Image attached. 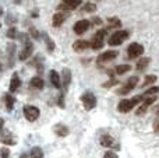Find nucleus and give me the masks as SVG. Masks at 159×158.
<instances>
[{
	"label": "nucleus",
	"instance_id": "obj_10",
	"mask_svg": "<svg viewBox=\"0 0 159 158\" xmlns=\"http://www.w3.org/2000/svg\"><path fill=\"white\" fill-rule=\"evenodd\" d=\"M99 142H101V146H103L106 148H120V146L116 143V140L110 134H102Z\"/></svg>",
	"mask_w": 159,
	"mask_h": 158
},
{
	"label": "nucleus",
	"instance_id": "obj_18",
	"mask_svg": "<svg viewBox=\"0 0 159 158\" xmlns=\"http://www.w3.org/2000/svg\"><path fill=\"white\" fill-rule=\"evenodd\" d=\"M89 46H91V44L88 41H85V39H78V41H75L74 44H73V49H74L75 52H84V50L88 49Z\"/></svg>",
	"mask_w": 159,
	"mask_h": 158
},
{
	"label": "nucleus",
	"instance_id": "obj_39",
	"mask_svg": "<svg viewBox=\"0 0 159 158\" xmlns=\"http://www.w3.org/2000/svg\"><path fill=\"white\" fill-rule=\"evenodd\" d=\"M92 24H96V25H101L102 24V20L99 17H93L92 18Z\"/></svg>",
	"mask_w": 159,
	"mask_h": 158
},
{
	"label": "nucleus",
	"instance_id": "obj_29",
	"mask_svg": "<svg viewBox=\"0 0 159 158\" xmlns=\"http://www.w3.org/2000/svg\"><path fill=\"white\" fill-rule=\"evenodd\" d=\"M18 36H21V34L17 31L16 27H10V28H8V31H7V38L16 39V38H18Z\"/></svg>",
	"mask_w": 159,
	"mask_h": 158
},
{
	"label": "nucleus",
	"instance_id": "obj_25",
	"mask_svg": "<svg viewBox=\"0 0 159 158\" xmlns=\"http://www.w3.org/2000/svg\"><path fill=\"white\" fill-rule=\"evenodd\" d=\"M43 38H45V44H46V48H48V50H49L50 53L55 50V48H56V45H55V42H53V39L50 38L48 34H43Z\"/></svg>",
	"mask_w": 159,
	"mask_h": 158
},
{
	"label": "nucleus",
	"instance_id": "obj_20",
	"mask_svg": "<svg viewBox=\"0 0 159 158\" xmlns=\"http://www.w3.org/2000/svg\"><path fill=\"white\" fill-rule=\"evenodd\" d=\"M49 78H50V83L53 84L55 88H61V81H60V76L56 70H50L49 73Z\"/></svg>",
	"mask_w": 159,
	"mask_h": 158
},
{
	"label": "nucleus",
	"instance_id": "obj_33",
	"mask_svg": "<svg viewBox=\"0 0 159 158\" xmlns=\"http://www.w3.org/2000/svg\"><path fill=\"white\" fill-rule=\"evenodd\" d=\"M8 156H10V150L8 148H2L0 150V158H8Z\"/></svg>",
	"mask_w": 159,
	"mask_h": 158
},
{
	"label": "nucleus",
	"instance_id": "obj_27",
	"mask_svg": "<svg viewBox=\"0 0 159 158\" xmlns=\"http://www.w3.org/2000/svg\"><path fill=\"white\" fill-rule=\"evenodd\" d=\"M30 158H43V151L41 147H34L30 153Z\"/></svg>",
	"mask_w": 159,
	"mask_h": 158
},
{
	"label": "nucleus",
	"instance_id": "obj_16",
	"mask_svg": "<svg viewBox=\"0 0 159 158\" xmlns=\"http://www.w3.org/2000/svg\"><path fill=\"white\" fill-rule=\"evenodd\" d=\"M53 132H55V134L59 137H66V136H69V133H70L69 128H67L66 125H63V123H57V125L53 126Z\"/></svg>",
	"mask_w": 159,
	"mask_h": 158
},
{
	"label": "nucleus",
	"instance_id": "obj_36",
	"mask_svg": "<svg viewBox=\"0 0 159 158\" xmlns=\"http://www.w3.org/2000/svg\"><path fill=\"white\" fill-rule=\"evenodd\" d=\"M115 84H117V81H116L115 78H112V80H110V81H107V83H106V84H103V86H102V87H105V88H107V87H112V86H115Z\"/></svg>",
	"mask_w": 159,
	"mask_h": 158
},
{
	"label": "nucleus",
	"instance_id": "obj_12",
	"mask_svg": "<svg viewBox=\"0 0 159 158\" xmlns=\"http://www.w3.org/2000/svg\"><path fill=\"white\" fill-rule=\"evenodd\" d=\"M0 143H3L4 146H16L17 139L13 136V133L8 130H3L2 136H0Z\"/></svg>",
	"mask_w": 159,
	"mask_h": 158
},
{
	"label": "nucleus",
	"instance_id": "obj_1",
	"mask_svg": "<svg viewBox=\"0 0 159 158\" xmlns=\"http://www.w3.org/2000/svg\"><path fill=\"white\" fill-rule=\"evenodd\" d=\"M143 101H144V95H137V97L131 98V100H123L119 102L117 111L121 112V114H127V112L131 111L135 105H140Z\"/></svg>",
	"mask_w": 159,
	"mask_h": 158
},
{
	"label": "nucleus",
	"instance_id": "obj_6",
	"mask_svg": "<svg viewBox=\"0 0 159 158\" xmlns=\"http://www.w3.org/2000/svg\"><path fill=\"white\" fill-rule=\"evenodd\" d=\"M106 36V30H99L95 32V35L92 36V41H91V48L93 50H98L103 46V39Z\"/></svg>",
	"mask_w": 159,
	"mask_h": 158
},
{
	"label": "nucleus",
	"instance_id": "obj_8",
	"mask_svg": "<svg viewBox=\"0 0 159 158\" xmlns=\"http://www.w3.org/2000/svg\"><path fill=\"white\" fill-rule=\"evenodd\" d=\"M143 53H144V46L137 44V42H133L127 48V56H129V59H135L138 56H141Z\"/></svg>",
	"mask_w": 159,
	"mask_h": 158
},
{
	"label": "nucleus",
	"instance_id": "obj_37",
	"mask_svg": "<svg viewBox=\"0 0 159 158\" xmlns=\"http://www.w3.org/2000/svg\"><path fill=\"white\" fill-rule=\"evenodd\" d=\"M57 104H59V106H60V108H64V95H63V94H61L60 97H59Z\"/></svg>",
	"mask_w": 159,
	"mask_h": 158
},
{
	"label": "nucleus",
	"instance_id": "obj_3",
	"mask_svg": "<svg viewBox=\"0 0 159 158\" xmlns=\"http://www.w3.org/2000/svg\"><path fill=\"white\" fill-rule=\"evenodd\" d=\"M24 38V48H22V50H21V53H20V60H27V59H30L31 58V55L34 53V44L31 42V39H30V36H22Z\"/></svg>",
	"mask_w": 159,
	"mask_h": 158
},
{
	"label": "nucleus",
	"instance_id": "obj_45",
	"mask_svg": "<svg viewBox=\"0 0 159 158\" xmlns=\"http://www.w3.org/2000/svg\"><path fill=\"white\" fill-rule=\"evenodd\" d=\"M158 116H159V109H158Z\"/></svg>",
	"mask_w": 159,
	"mask_h": 158
},
{
	"label": "nucleus",
	"instance_id": "obj_42",
	"mask_svg": "<svg viewBox=\"0 0 159 158\" xmlns=\"http://www.w3.org/2000/svg\"><path fill=\"white\" fill-rule=\"evenodd\" d=\"M13 2L16 3V4H21V2H22V0H13Z\"/></svg>",
	"mask_w": 159,
	"mask_h": 158
},
{
	"label": "nucleus",
	"instance_id": "obj_28",
	"mask_svg": "<svg viewBox=\"0 0 159 158\" xmlns=\"http://www.w3.org/2000/svg\"><path fill=\"white\" fill-rule=\"evenodd\" d=\"M149 62H151V59H149V58H143V59H140V60H138V63H137V66H135V67H137V70H140V72H141V70H144L147 66H148Z\"/></svg>",
	"mask_w": 159,
	"mask_h": 158
},
{
	"label": "nucleus",
	"instance_id": "obj_17",
	"mask_svg": "<svg viewBox=\"0 0 159 158\" xmlns=\"http://www.w3.org/2000/svg\"><path fill=\"white\" fill-rule=\"evenodd\" d=\"M16 45L13 42L7 44V58H8V67H13L14 66V60H16Z\"/></svg>",
	"mask_w": 159,
	"mask_h": 158
},
{
	"label": "nucleus",
	"instance_id": "obj_43",
	"mask_svg": "<svg viewBox=\"0 0 159 158\" xmlns=\"http://www.w3.org/2000/svg\"><path fill=\"white\" fill-rule=\"evenodd\" d=\"M20 158H27V154H22V156L20 157Z\"/></svg>",
	"mask_w": 159,
	"mask_h": 158
},
{
	"label": "nucleus",
	"instance_id": "obj_44",
	"mask_svg": "<svg viewBox=\"0 0 159 158\" xmlns=\"http://www.w3.org/2000/svg\"><path fill=\"white\" fill-rule=\"evenodd\" d=\"M0 70H2V63H0Z\"/></svg>",
	"mask_w": 159,
	"mask_h": 158
},
{
	"label": "nucleus",
	"instance_id": "obj_9",
	"mask_svg": "<svg viewBox=\"0 0 159 158\" xmlns=\"http://www.w3.org/2000/svg\"><path fill=\"white\" fill-rule=\"evenodd\" d=\"M155 101H157V95H152V97H144V101L140 104L137 112H135V114H137V116H141L143 114H145L147 109H148L149 106L155 102Z\"/></svg>",
	"mask_w": 159,
	"mask_h": 158
},
{
	"label": "nucleus",
	"instance_id": "obj_31",
	"mask_svg": "<svg viewBox=\"0 0 159 158\" xmlns=\"http://www.w3.org/2000/svg\"><path fill=\"white\" fill-rule=\"evenodd\" d=\"M157 80H158V77L155 74H148V76H145V78H144L143 86H151V84H154Z\"/></svg>",
	"mask_w": 159,
	"mask_h": 158
},
{
	"label": "nucleus",
	"instance_id": "obj_40",
	"mask_svg": "<svg viewBox=\"0 0 159 158\" xmlns=\"http://www.w3.org/2000/svg\"><path fill=\"white\" fill-rule=\"evenodd\" d=\"M38 14H39V11L35 8V10L32 11V17H34V18H36V17H38Z\"/></svg>",
	"mask_w": 159,
	"mask_h": 158
},
{
	"label": "nucleus",
	"instance_id": "obj_32",
	"mask_svg": "<svg viewBox=\"0 0 159 158\" xmlns=\"http://www.w3.org/2000/svg\"><path fill=\"white\" fill-rule=\"evenodd\" d=\"M158 92H159V87L155 86V87H151V88H149V90H147V91L144 92L143 95H144V97H152V95L158 94Z\"/></svg>",
	"mask_w": 159,
	"mask_h": 158
},
{
	"label": "nucleus",
	"instance_id": "obj_26",
	"mask_svg": "<svg viewBox=\"0 0 159 158\" xmlns=\"http://www.w3.org/2000/svg\"><path fill=\"white\" fill-rule=\"evenodd\" d=\"M107 25H109V28H120L121 21L117 17H110V18H107Z\"/></svg>",
	"mask_w": 159,
	"mask_h": 158
},
{
	"label": "nucleus",
	"instance_id": "obj_15",
	"mask_svg": "<svg viewBox=\"0 0 159 158\" xmlns=\"http://www.w3.org/2000/svg\"><path fill=\"white\" fill-rule=\"evenodd\" d=\"M20 87H21V80H20V76L17 74V73H13V76H11V80H10V86H8V90H10V92H16L20 90Z\"/></svg>",
	"mask_w": 159,
	"mask_h": 158
},
{
	"label": "nucleus",
	"instance_id": "obj_13",
	"mask_svg": "<svg viewBox=\"0 0 159 158\" xmlns=\"http://www.w3.org/2000/svg\"><path fill=\"white\" fill-rule=\"evenodd\" d=\"M82 0H61V4H59V10H74L81 4Z\"/></svg>",
	"mask_w": 159,
	"mask_h": 158
},
{
	"label": "nucleus",
	"instance_id": "obj_35",
	"mask_svg": "<svg viewBox=\"0 0 159 158\" xmlns=\"http://www.w3.org/2000/svg\"><path fill=\"white\" fill-rule=\"evenodd\" d=\"M103 158H117V154L116 153H113V151H106L105 153V156H103Z\"/></svg>",
	"mask_w": 159,
	"mask_h": 158
},
{
	"label": "nucleus",
	"instance_id": "obj_23",
	"mask_svg": "<svg viewBox=\"0 0 159 158\" xmlns=\"http://www.w3.org/2000/svg\"><path fill=\"white\" fill-rule=\"evenodd\" d=\"M30 84H31V87H32V88H36V90H42L45 87L43 80H42V77H39V76H35V77L31 78Z\"/></svg>",
	"mask_w": 159,
	"mask_h": 158
},
{
	"label": "nucleus",
	"instance_id": "obj_14",
	"mask_svg": "<svg viewBox=\"0 0 159 158\" xmlns=\"http://www.w3.org/2000/svg\"><path fill=\"white\" fill-rule=\"evenodd\" d=\"M117 50H106L103 52L102 55L98 56V62L99 63H106V62H110V60H115L117 58Z\"/></svg>",
	"mask_w": 159,
	"mask_h": 158
},
{
	"label": "nucleus",
	"instance_id": "obj_19",
	"mask_svg": "<svg viewBox=\"0 0 159 158\" xmlns=\"http://www.w3.org/2000/svg\"><path fill=\"white\" fill-rule=\"evenodd\" d=\"M66 13H63V11H59V13H56L55 16H53V20H52V24L55 28H59L61 24H63L64 21H66Z\"/></svg>",
	"mask_w": 159,
	"mask_h": 158
},
{
	"label": "nucleus",
	"instance_id": "obj_47",
	"mask_svg": "<svg viewBox=\"0 0 159 158\" xmlns=\"http://www.w3.org/2000/svg\"><path fill=\"white\" fill-rule=\"evenodd\" d=\"M0 27H2V25H0Z\"/></svg>",
	"mask_w": 159,
	"mask_h": 158
},
{
	"label": "nucleus",
	"instance_id": "obj_41",
	"mask_svg": "<svg viewBox=\"0 0 159 158\" xmlns=\"http://www.w3.org/2000/svg\"><path fill=\"white\" fill-rule=\"evenodd\" d=\"M3 126H4V120H3L2 118H0V132L3 130Z\"/></svg>",
	"mask_w": 159,
	"mask_h": 158
},
{
	"label": "nucleus",
	"instance_id": "obj_11",
	"mask_svg": "<svg viewBox=\"0 0 159 158\" xmlns=\"http://www.w3.org/2000/svg\"><path fill=\"white\" fill-rule=\"evenodd\" d=\"M89 25H91V21H88V20H80V21H77L74 24L73 30H74V32L77 35H82V34H85L88 31Z\"/></svg>",
	"mask_w": 159,
	"mask_h": 158
},
{
	"label": "nucleus",
	"instance_id": "obj_4",
	"mask_svg": "<svg viewBox=\"0 0 159 158\" xmlns=\"http://www.w3.org/2000/svg\"><path fill=\"white\" fill-rule=\"evenodd\" d=\"M22 114H24L25 119L28 122H35L39 118V115H41V111H39V108H36L34 105H25L22 108Z\"/></svg>",
	"mask_w": 159,
	"mask_h": 158
},
{
	"label": "nucleus",
	"instance_id": "obj_46",
	"mask_svg": "<svg viewBox=\"0 0 159 158\" xmlns=\"http://www.w3.org/2000/svg\"><path fill=\"white\" fill-rule=\"evenodd\" d=\"M0 16H2V10H0Z\"/></svg>",
	"mask_w": 159,
	"mask_h": 158
},
{
	"label": "nucleus",
	"instance_id": "obj_21",
	"mask_svg": "<svg viewBox=\"0 0 159 158\" xmlns=\"http://www.w3.org/2000/svg\"><path fill=\"white\" fill-rule=\"evenodd\" d=\"M61 78H63V81H61V87H64V90L69 88L70 83H71V72H70V69H63V73H61Z\"/></svg>",
	"mask_w": 159,
	"mask_h": 158
},
{
	"label": "nucleus",
	"instance_id": "obj_34",
	"mask_svg": "<svg viewBox=\"0 0 159 158\" xmlns=\"http://www.w3.org/2000/svg\"><path fill=\"white\" fill-rule=\"evenodd\" d=\"M30 32H31V35H32V38H35V39H38V38H39V35H41V34H39L38 31H36V28H35V27H31Z\"/></svg>",
	"mask_w": 159,
	"mask_h": 158
},
{
	"label": "nucleus",
	"instance_id": "obj_5",
	"mask_svg": "<svg viewBox=\"0 0 159 158\" xmlns=\"http://www.w3.org/2000/svg\"><path fill=\"white\" fill-rule=\"evenodd\" d=\"M81 102L84 105L85 111H91V109H93L96 106V97L91 91H87L81 95Z\"/></svg>",
	"mask_w": 159,
	"mask_h": 158
},
{
	"label": "nucleus",
	"instance_id": "obj_7",
	"mask_svg": "<svg viewBox=\"0 0 159 158\" xmlns=\"http://www.w3.org/2000/svg\"><path fill=\"white\" fill-rule=\"evenodd\" d=\"M138 81H140V78H138L137 76H133V77H130L129 80L126 81V84H124L121 88H119L117 94L119 95H127L130 91H131V90H134L135 87H137Z\"/></svg>",
	"mask_w": 159,
	"mask_h": 158
},
{
	"label": "nucleus",
	"instance_id": "obj_24",
	"mask_svg": "<svg viewBox=\"0 0 159 158\" xmlns=\"http://www.w3.org/2000/svg\"><path fill=\"white\" fill-rule=\"evenodd\" d=\"M130 70H131V66H130V64H119V66H116L115 72H116V74L121 76V74H126V73L130 72Z\"/></svg>",
	"mask_w": 159,
	"mask_h": 158
},
{
	"label": "nucleus",
	"instance_id": "obj_30",
	"mask_svg": "<svg viewBox=\"0 0 159 158\" xmlns=\"http://www.w3.org/2000/svg\"><path fill=\"white\" fill-rule=\"evenodd\" d=\"M96 10V4H93V3H85L84 6H82L81 11H84V13H93V11Z\"/></svg>",
	"mask_w": 159,
	"mask_h": 158
},
{
	"label": "nucleus",
	"instance_id": "obj_38",
	"mask_svg": "<svg viewBox=\"0 0 159 158\" xmlns=\"http://www.w3.org/2000/svg\"><path fill=\"white\" fill-rule=\"evenodd\" d=\"M154 130L157 132V133H159V116L157 118V120L154 122Z\"/></svg>",
	"mask_w": 159,
	"mask_h": 158
},
{
	"label": "nucleus",
	"instance_id": "obj_2",
	"mask_svg": "<svg viewBox=\"0 0 159 158\" xmlns=\"http://www.w3.org/2000/svg\"><path fill=\"white\" fill-rule=\"evenodd\" d=\"M129 35H130L129 31L119 30V31H116L115 34H112V35L109 36V39H107V44H109L110 46H117V45H121L127 38H129Z\"/></svg>",
	"mask_w": 159,
	"mask_h": 158
},
{
	"label": "nucleus",
	"instance_id": "obj_22",
	"mask_svg": "<svg viewBox=\"0 0 159 158\" xmlns=\"http://www.w3.org/2000/svg\"><path fill=\"white\" fill-rule=\"evenodd\" d=\"M3 102H4L7 111H13L14 104H16V98H14L11 94H4V97H3Z\"/></svg>",
	"mask_w": 159,
	"mask_h": 158
}]
</instances>
